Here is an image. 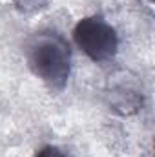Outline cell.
Instances as JSON below:
<instances>
[{
    "label": "cell",
    "instance_id": "3",
    "mask_svg": "<svg viewBox=\"0 0 155 157\" xmlns=\"http://www.w3.org/2000/svg\"><path fill=\"white\" fill-rule=\"evenodd\" d=\"M104 99L110 112L120 117L135 115L144 106L142 86L139 78L130 71H117L110 77L104 90Z\"/></svg>",
    "mask_w": 155,
    "mask_h": 157
},
{
    "label": "cell",
    "instance_id": "4",
    "mask_svg": "<svg viewBox=\"0 0 155 157\" xmlns=\"http://www.w3.org/2000/svg\"><path fill=\"white\" fill-rule=\"evenodd\" d=\"M51 0H11L13 7L20 15H37L49 6Z\"/></svg>",
    "mask_w": 155,
    "mask_h": 157
},
{
    "label": "cell",
    "instance_id": "2",
    "mask_svg": "<svg viewBox=\"0 0 155 157\" xmlns=\"http://www.w3.org/2000/svg\"><path fill=\"white\" fill-rule=\"evenodd\" d=\"M73 40L95 64H110L119 53V33L102 15L80 18L73 28Z\"/></svg>",
    "mask_w": 155,
    "mask_h": 157
},
{
    "label": "cell",
    "instance_id": "6",
    "mask_svg": "<svg viewBox=\"0 0 155 157\" xmlns=\"http://www.w3.org/2000/svg\"><path fill=\"white\" fill-rule=\"evenodd\" d=\"M146 2H150V4H152V2H153V0H146Z\"/></svg>",
    "mask_w": 155,
    "mask_h": 157
},
{
    "label": "cell",
    "instance_id": "1",
    "mask_svg": "<svg viewBox=\"0 0 155 157\" xmlns=\"http://www.w3.org/2000/svg\"><path fill=\"white\" fill-rule=\"evenodd\" d=\"M28 68L53 93L64 91L71 77V44L55 29H42L26 40Z\"/></svg>",
    "mask_w": 155,
    "mask_h": 157
},
{
    "label": "cell",
    "instance_id": "5",
    "mask_svg": "<svg viewBox=\"0 0 155 157\" xmlns=\"http://www.w3.org/2000/svg\"><path fill=\"white\" fill-rule=\"evenodd\" d=\"M35 157H68L59 146H53V144H46L42 146L39 152L35 154Z\"/></svg>",
    "mask_w": 155,
    "mask_h": 157
}]
</instances>
